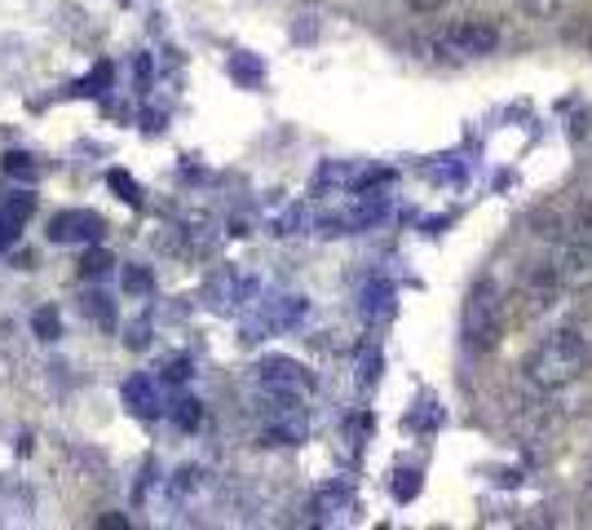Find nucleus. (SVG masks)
Returning a JSON list of instances; mask_svg holds the SVG:
<instances>
[{"label": "nucleus", "mask_w": 592, "mask_h": 530, "mask_svg": "<svg viewBox=\"0 0 592 530\" xmlns=\"http://www.w3.org/2000/svg\"><path fill=\"white\" fill-rule=\"evenodd\" d=\"M584 367H589V346H584V337H580V332H558V337H549L540 350L531 353L526 376H531L540 389H566V384H575V380L584 376Z\"/></svg>", "instance_id": "nucleus-1"}, {"label": "nucleus", "mask_w": 592, "mask_h": 530, "mask_svg": "<svg viewBox=\"0 0 592 530\" xmlns=\"http://www.w3.org/2000/svg\"><path fill=\"white\" fill-rule=\"evenodd\" d=\"M495 44H500V31H495V22H482V18L451 22L438 36V49L451 58H486V53H495Z\"/></svg>", "instance_id": "nucleus-2"}, {"label": "nucleus", "mask_w": 592, "mask_h": 530, "mask_svg": "<svg viewBox=\"0 0 592 530\" xmlns=\"http://www.w3.org/2000/svg\"><path fill=\"white\" fill-rule=\"evenodd\" d=\"M464 337H469V346H482V350L495 346V337H500V297H495L491 283L473 288V297L464 306Z\"/></svg>", "instance_id": "nucleus-3"}, {"label": "nucleus", "mask_w": 592, "mask_h": 530, "mask_svg": "<svg viewBox=\"0 0 592 530\" xmlns=\"http://www.w3.org/2000/svg\"><path fill=\"white\" fill-rule=\"evenodd\" d=\"M18 239V217L9 208H0V248H9Z\"/></svg>", "instance_id": "nucleus-4"}, {"label": "nucleus", "mask_w": 592, "mask_h": 530, "mask_svg": "<svg viewBox=\"0 0 592 530\" xmlns=\"http://www.w3.org/2000/svg\"><path fill=\"white\" fill-rule=\"evenodd\" d=\"M526 9H531V13H540V18H553L558 0H526Z\"/></svg>", "instance_id": "nucleus-5"}, {"label": "nucleus", "mask_w": 592, "mask_h": 530, "mask_svg": "<svg viewBox=\"0 0 592 530\" xmlns=\"http://www.w3.org/2000/svg\"><path fill=\"white\" fill-rule=\"evenodd\" d=\"M4 169H9V173L31 177V164H27V156H9V160H4Z\"/></svg>", "instance_id": "nucleus-6"}, {"label": "nucleus", "mask_w": 592, "mask_h": 530, "mask_svg": "<svg viewBox=\"0 0 592 530\" xmlns=\"http://www.w3.org/2000/svg\"><path fill=\"white\" fill-rule=\"evenodd\" d=\"M411 9H420V13H433V9H446L451 0H407Z\"/></svg>", "instance_id": "nucleus-7"}, {"label": "nucleus", "mask_w": 592, "mask_h": 530, "mask_svg": "<svg viewBox=\"0 0 592 530\" xmlns=\"http://www.w3.org/2000/svg\"><path fill=\"white\" fill-rule=\"evenodd\" d=\"M178 420H182V424L191 429V424L199 420V402H182V416H178Z\"/></svg>", "instance_id": "nucleus-8"}, {"label": "nucleus", "mask_w": 592, "mask_h": 530, "mask_svg": "<svg viewBox=\"0 0 592 530\" xmlns=\"http://www.w3.org/2000/svg\"><path fill=\"white\" fill-rule=\"evenodd\" d=\"M36 328H40V332H49V337H53V332H58V319H53V314H36Z\"/></svg>", "instance_id": "nucleus-9"}]
</instances>
